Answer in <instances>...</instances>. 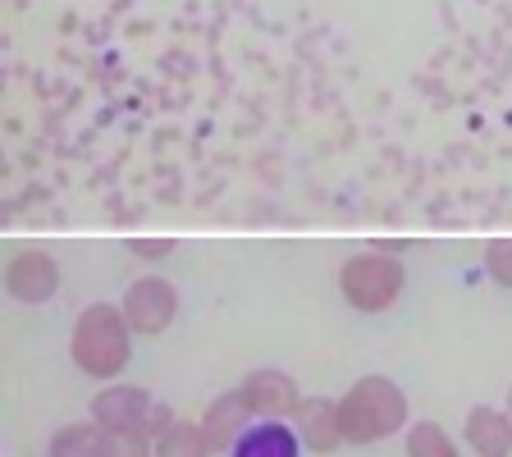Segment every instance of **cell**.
Segmentation results:
<instances>
[{"label":"cell","instance_id":"1","mask_svg":"<svg viewBox=\"0 0 512 457\" xmlns=\"http://www.w3.org/2000/svg\"><path fill=\"white\" fill-rule=\"evenodd\" d=\"M128 316L106 302H96L78 316L74 339H69V352H74V366L83 375H96V380H110V375L124 371L128 362Z\"/></svg>","mask_w":512,"mask_h":457},{"label":"cell","instance_id":"2","mask_svg":"<svg viewBox=\"0 0 512 457\" xmlns=\"http://www.w3.org/2000/svg\"><path fill=\"white\" fill-rule=\"evenodd\" d=\"M339 416H343V439L348 444H371V439L394 435L407 421V398L398 384L366 375L339 398Z\"/></svg>","mask_w":512,"mask_h":457},{"label":"cell","instance_id":"3","mask_svg":"<svg viewBox=\"0 0 512 457\" xmlns=\"http://www.w3.org/2000/svg\"><path fill=\"white\" fill-rule=\"evenodd\" d=\"M339 288L357 311H384L403 293V266L394 256H380V252L352 256L339 275Z\"/></svg>","mask_w":512,"mask_h":457},{"label":"cell","instance_id":"4","mask_svg":"<svg viewBox=\"0 0 512 457\" xmlns=\"http://www.w3.org/2000/svg\"><path fill=\"white\" fill-rule=\"evenodd\" d=\"M124 316L128 325L138 334H160V330H170V320L179 316V293H174L170 279H138V284L124 293Z\"/></svg>","mask_w":512,"mask_h":457},{"label":"cell","instance_id":"5","mask_svg":"<svg viewBox=\"0 0 512 457\" xmlns=\"http://www.w3.org/2000/svg\"><path fill=\"white\" fill-rule=\"evenodd\" d=\"M5 288H10V298L23 302V307H42V302L55 298V288H60V266H55L46 252H19L5 270Z\"/></svg>","mask_w":512,"mask_h":457},{"label":"cell","instance_id":"6","mask_svg":"<svg viewBox=\"0 0 512 457\" xmlns=\"http://www.w3.org/2000/svg\"><path fill=\"white\" fill-rule=\"evenodd\" d=\"M147 416H151V398L133 384H110L106 394H96L92 403V421L106 435H124V430H147Z\"/></svg>","mask_w":512,"mask_h":457},{"label":"cell","instance_id":"7","mask_svg":"<svg viewBox=\"0 0 512 457\" xmlns=\"http://www.w3.org/2000/svg\"><path fill=\"white\" fill-rule=\"evenodd\" d=\"M293 416H298V430H302V439H307V448H316V453H330V448L343 444L339 403H330V398H302Z\"/></svg>","mask_w":512,"mask_h":457},{"label":"cell","instance_id":"8","mask_svg":"<svg viewBox=\"0 0 512 457\" xmlns=\"http://www.w3.org/2000/svg\"><path fill=\"white\" fill-rule=\"evenodd\" d=\"M247 421H252V403H247L243 389H234V394H224L211 403V412H206V444L211 448H234L238 439H243Z\"/></svg>","mask_w":512,"mask_h":457},{"label":"cell","instance_id":"9","mask_svg":"<svg viewBox=\"0 0 512 457\" xmlns=\"http://www.w3.org/2000/svg\"><path fill=\"white\" fill-rule=\"evenodd\" d=\"M247 403H252V412H266V416H284V412H298V389H293V380L279 371H256L247 375L243 384Z\"/></svg>","mask_w":512,"mask_h":457},{"label":"cell","instance_id":"10","mask_svg":"<svg viewBox=\"0 0 512 457\" xmlns=\"http://www.w3.org/2000/svg\"><path fill=\"white\" fill-rule=\"evenodd\" d=\"M467 444L480 457H508L512 453V421L494 407H476L467 416Z\"/></svg>","mask_w":512,"mask_h":457},{"label":"cell","instance_id":"11","mask_svg":"<svg viewBox=\"0 0 512 457\" xmlns=\"http://www.w3.org/2000/svg\"><path fill=\"white\" fill-rule=\"evenodd\" d=\"M234 457H298V435L279 421H261L247 426L243 439L234 444Z\"/></svg>","mask_w":512,"mask_h":457},{"label":"cell","instance_id":"12","mask_svg":"<svg viewBox=\"0 0 512 457\" xmlns=\"http://www.w3.org/2000/svg\"><path fill=\"white\" fill-rule=\"evenodd\" d=\"M110 435L101 426H64L60 435L51 439V457H106Z\"/></svg>","mask_w":512,"mask_h":457},{"label":"cell","instance_id":"13","mask_svg":"<svg viewBox=\"0 0 512 457\" xmlns=\"http://www.w3.org/2000/svg\"><path fill=\"white\" fill-rule=\"evenodd\" d=\"M206 453H211L206 430L188 426V421H174V426L156 439V457H206Z\"/></svg>","mask_w":512,"mask_h":457},{"label":"cell","instance_id":"14","mask_svg":"<svg viewBox=\"0 0 512 457\" xmlns=\"http://www.w3.org/2000/svg\"><path fill=\"white\" fill-rule=\"evenodd\" d=\"M407 457H458V448L435 421H421V426L407 430Z\"/></svg>","mask_w":512,"mask_h":457},{"label":"cell","instance_id":"15","mask_svg":"<svg viewBox=\"0 0 512 457\" xmlns=\"http://www.w3.org/2000/svg\"><path fill=\"white\" fill-rule=\"evenodd\" d=\"M156 453V439L147 430H124V435H110L106 457H151Z\"/></svg>","mask_w":512,"mask_h":457},{"label":"cell","instance_id":"16","mask_svg":"<svg viewBox=\"0 0 512 457\" xmlns=\"http://www.w3.org/2000/svg\"><path fill=\"white\" fill-rule=\"evenodd\" d=\"M485 270L494 275V284L512 288V238H494V243L485 247Z\"/></svg>","mask_w":512,"mask_h":457},{"label":"cell","instance_id":"17","mask_svg":"<svg viewBox=\"0 0 512 457\" xmlns=\"http://www.w3.org/2000/svg\"><path fill=\"white\" fill-rule=\"evenodd\" d=\"M174 426V416H170V407H151V416H147V435L151 439H160L165 430Z\"/></svg>","mask_w":512,"mask_h":457},{"label":"cell","instance_id":"18","mask_svg":"<svg viewBox=\"0 0 512 457\" xmlns=\"http://www.w3.org/2000/svg\"><path fill=\"white\" fill-rule=\"evenodd\" d=\"M128 247H133V252H138V256H170V252H174V243H170V238H156V243H147V238H133V243H128Z\"/></svg>","mask_w":512,"mask_h":457},{"label":"cell","instance_id":"19","mask_svg":"<svg viewBox=\"0 0 512 457\" xmlns=\"http://www.w3.org/2000/svg\"><path fill=\"white\" fill-rule=\"evenodd\" d=\"M508 407H512V389H508Z\"/></svg>","mask_w":512,"mask_h":457}]
</instances>
